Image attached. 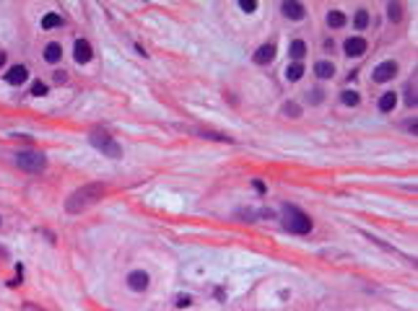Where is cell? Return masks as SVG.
<instances>
[{"label": "cell", "mask_w": 418, "mask_h": 311, "mask_svg": "<svg viewBox=\"0 0 418 311\" xmlns=\"http://www.w3.org/2000/svg\"><path fill=\"white\" fill-rule=\"evenodd\" d=\"M106 187L104 184H86L81 187V190H76L68 197V202H65V208H68V213H81L86 210L88 205H94V202H99L104 197Z\"/></svg>", "instance_id": "6da1fadb"}, {"label": "cell", "mask_w": 418, "mask_h": 311, "mask_svg": "<svg viewBox=\"0 0 418 311\" xmlns=\"http://www.w3.org/2000/svg\"><path fill=\"white\" fill-rule=\"evenodd\" d=\"M283 228L291 233H309L312 231V220L296 205H283Z\"/></svg>", "instance_id": "7a4b0ae2"}, {"label": "cell", "mask_w": 418, "mask_h": 311, "mask_svg": "<svg viewBox=\"0 0 418 311\" xmlns=\"http://www.w3.org/2000/svg\"><path fill=\"white\" fill-rule=\"evenodd\" d=\"M91 145L96 151H102L104 156H109V158H120L122 156V148L112 140V135L104 133V130H94L91 133Z\"/></svg>", "instance_id": "3957f363"}, {"label": "cell", "mask_w": 418, "mask_h": 311, "mask_svg": "<svg viewBox=\"0 0 418 311\" xmlns=\"http://www.w3.org/2000/svg\"><path fill=\"white\" fill-rule=\"evenodd\" d=\"M16 163H19V169H23V171L39 174V171L47 166V158L37 151H21V153H16Z\"/></svg>", "instance_id": "277c9868"}, {"label": "cell", "mask_w": 418, "mask_h": 311, "mask_svg": "<svg viewBox=\"0 0 418 311\" xmlns=\"http://www.w3.org/2000/svg\"><path fill=\"white\" fill-rule=\"evenodd\" d=\"M397 76V62H392V60H384L379 62L374 68V80L376 83H387V80H392Z\"/></svg>", "instance_id": "5b68a950"}, {"label": "cell", "mask_w": 418, "mask_h": 311, "mask_svg": "<svg viewBox=\"0 0 418 311\" xmlns=\"http://www.w3.org/2000/svg\"><path fill=\"white\" fill-rule=\"evenodd\" d=\"M343 50H346L348 57H361L366 52V39L364 37H351V39H346Z\"/></svg>", "instance_id": "8992f818"}, {"label": "cell", "mask_w": 418, "mask_h": 311, "mask_svg": "<svg viewBox=\"0 0 418 311\" xmlns=\"http://www.w3.org/2000/svg\"><path fill=\"white\" fill-rule=\"evenodd\" d=\"M148 283H151V277H148V272H143V270H133V272L127 275V285L133 291H146Z\"/></svg>", "instance_id": "52a82bcc"}, {"label": "cell", "mask_w": 418, "mask_h": 311, "mask_svg": "<svg viewBox=\"0 0 418 311\" xmlns=\"http://www.w3.org/2000/svg\"><path fill=\"white\" fill-rule=\"evenodd\" d=\"M91 44L86 42V39H78L76 42V47H73V57H76V62L78 65H86L88 60H91Z\"/></svg>", "instance_id": "ba28073f"}, {"label": "cell", "mask_w": 418, "mask_h": 311, "mask_svg": "<svg viewBox=\"0 0 418 311\" xmlns=\"http://www.w3.org/2000/svg\"><path fill=\"white\" fill-rule=\"evenodd\" d=\"M26 78H29V70L23 68V65H16V68H11V70L5 73V80H8L11 86H21Z\"/></svg>", "instance_id": "9c48e42d"}, {"label": "cell", "mask_w": 418, "mask_h": 311, "mask_svg": "<svg viewBox=\"0 0 418 311\" xmlns=\"http://www.w3.org/2000/svg\"><path fill=\"white\" fill-rule=\"evenodd\" d=\"M273 57H275V44H262L260 50L255 52V62L257 65H268Z\"/></svg>", "instance_id": "30bf717a"}, {"label": "cell", "mask_w": 418, "mask_h": 311, "mask_svg": "<svg viewBox=\"0 0 418 311\" xmlns=\"http://www.w3.org/2000/svg\"><path fill=\"white\" fill-rule=\"evenodd\" d=\"M283 16L286 19H293V21H301L304 19V5L301 3H283Z\"/></svg>", "instance_id": "8fae6325"}, {"label": "cell", "mask_w": 418, "mask_h": 311, "mask_svg": "<svg viewBox=\"0 0 418 311\" xmlns=\"http://www.w3.org/2000/svg\"><path fill=\"white\" fill-rule=\"evenodd\" d=\"M314 73H317V78L327 80V78H333V76H335V65H333V62H327V60H319V62L314 65Z\"/></svg>", "instance_id": "7c38bea8"}, {"label": "cell", "mask_w": 418, "mask_h": 311, "mask_svg": "<svg viewBox=\"0 0 418 311\" xmlns=\"http://www.w3.org/2000/svg\"><path fill=\"white\" fill-rule=\"evenodd\" d=\"M60 57H63V47L57 44V42H52V44L44 47V60H47V62H57Z\"/></svg>", "instance_id": "4fadbf2b"}, {"label": "cell", "mask_w": 418, "mask_h": 311, "mask_svg": "<svg viewBox=\"0 0 418 311\" xmlns=\"http://www.w3.org/2000/svg\"><path fill=\"white\" fill-rule=\"evenodd\" d=\"M397 106V96L392 94V91H387V94H382V99H379V109L382 112H392Z\"/></svg>", "instance_id": "5bb4252c"}, {"label": "cell", "mask_w": 418, "mask_h": 311, "mask_svg": "<svg viewBox=\"0 0 418 311\" xmlns=\"http://www.w3.org/2000/svg\"><path fill=\"white\" fill-rule=\"evenodd\" d=\"M289 55L293 57V60H301V57L307 55V44L301 42V39H293V42H291V47H289Z\"/></svg>", "instance_id": "9a60e30c"}, {"label": "cell", "mask_w": 418, "mask_h": 311, "mask_svg": "<svg viewBox=\"0 0 418 311\" xmlns=\"http://www.w3.org/2000/svg\"><path fill=\"white\" fill-rule=\"evenodd\" d=\"M327 26H330V29L346 26V16H343L340 11H330V13H327Z\"/></svg>", "instance_id": "2e32d148"}, {"label": "cell", "mask_w": 418, "mask_h": 311, "mask_svg": "<svg viewBox=\"0 0 418 311\" xmlns=\"http://www.w3.org/2000/svg\"><path fill=\"white\" fill-rule=\"evenodd\" d=\"M340 101L346 106H358V101H361V96H358V91H354V88H348V91L340 94Z\"/></svg>", "instance_id": "e0dca14e"}, {"label": "cell", "mask_w": 418, "mask_h": 311, "mask_svg": "<svg viewBox=\"0 0 418 311\" xmlns=\"http://www.w3.org/2000/svg\"><path fill=\"white\" fill-rule=\"evenodd\" d=\"M301 76H304V68H301V62H293L286 68V80H299Z\"/></svg>", "instance_id": "ac0fdd59"}, {"label": "cell", "mask_w": 418, "mask_h": 311, "mask_svg": "<svg viewBox=\"0 0 418 311\" xmlns=\"http://www.w3.org/2000/svg\"><path fill=\"white\" fill-rule=\"evenodd\" d=\"M369 26V13L366 11H356V16H354V29L356 31H364Z\"/></svg>", "instance_id": "d6986e66"}, {"label": "cell", "mask_w": 418, "mask_h": 311, "mask_svg": "<svg viewBox=\"0 0 418 311\" xmlns=\"http://www.w3.org/2000/svg\"><path fill=\"white\" fill-rule=\"evenodd\" d=\"M60 23H63V19H60L57 13H47L44 19H42V29H47V31H50V29H57Z\"/></svg>", "instance_id": "ffe728a7"}, {"label": "cell", "mask_w": 418, "mask_h": 311, "mask_svg": "<svg viewBox=\"0 0 418 311\" xmlns=\"http://www.w3.org/2000/svg\"><path fill=\"white\" fill-rule=\"evenodd\" d=\"M400 11H403V5H400V3H390V5H387L390 21H400Z\"/></svg>", "instance_id": "44dd1931"}, {"label": "cell", "mask_w": 418, "mask_h": 311, "mask_svg": "<svg viewBox=\"0 0 418 311\" xmlns=\"http://www.w3.org/2000/svg\"><path fill=\"white\" fill-rule=\"evenodd\" d=\"M31 94H34V96H44V94H47V83H42V80H37V83L31 86Z\"/></svg>", "instance_id": "7402d4cb"}, {"label": "cell", "mask_w": 418, "mask_h": 311, "mask_svg": "<svg viewBox=\"0 0 418 311\" xmlns=\"http://www.w3.org/2000/svg\"><path fill=\"white\" fill-rule=\"evenodd\" d=\"M239 8H242V11H247V13H255L257 3H255V0H242V3H239Z\"/></svg>", "instance_id": "603a6c76"}, {"label": "cell", "mask_w": 418, "mask_h": 311, "mask_svg": "<svg viewBox=\"0 0 418 311\" xmlns=\"http://www.w3.org/2000/svg\"><path fill=\"white\" fill-rule=\"evenodd\" d=\"M283 112L289 114V117H299V112H301V109H299V106L291 101V104H286V106H283Z\"/></svg>", "instance_id": "cb8c5ba5"}, {"label": "cell", "mask_w": 418, "mask_h": 311, "mask_svg": "<svg viewBox=\"0 0 418 311\" xmlns=\"http://www.w3.org/2000/svg\"><path fill=\"white\" fill-rule=\"evenodd\" d=\"M309 94H312V96H309V101H312V104H319V101H322V91H319V88H312Z\"/></svg>", "instance_id": "d4e9b609"}, {"label": "cell", "mask_w": 418, "mask_h": 311, "mask_svg": "<svg viewBox=\"0 0 418 311\" xmlns=\"http://www.w3.org/2000/svg\"><path fill=\"white\" fill-rule=\"evenodd\" d=\"M177 306H190V296H179L177 298Z\"/></svg>", "instance_id": "484cf974"}, {"label": "cell", "mask_w": 418, "mask_h": 311, "mask_svg": "<svg viewBox=\"0 0 418 311\" xmlns=\"http://www.w3.org/2000/svg\"><path fill=\"white\" fill-rule=\"evenodd\" d=\"M55 80H57V83H63V80H65V73L57 70V73H55Z\"/></svg>", "instance_id": "4316f807"}, {"label": "cell", "mask_w": 418, "mask_h": 311, "mask_svg": "<svg viewBox=\"0 0 418 311\" xmlns=\"http://www.w3.org/2000/svg\"><path fill=\"white\" fill-rule=\"evenodd\" d=\"M255 190H257L260 194H265V184H262V182H255Z\"/></svg>", "instance_id": "83f0119b"}, {"label": "cell", "mask_w": 418, "mask_h": 311, "mask_svg": "<svg viewBox=\"0 0 418 311\" xmlns=\"http://www.w3.org/2000/svg\"><path fill=\"white\" fill-rule=\"evenodd\" d=\"M5 65V52H0V68Z\"/></svg>", "instance_id": "f1b7e54d"}]
</instances>
